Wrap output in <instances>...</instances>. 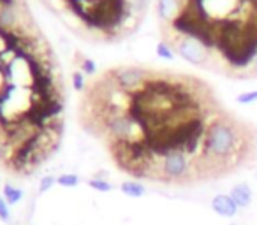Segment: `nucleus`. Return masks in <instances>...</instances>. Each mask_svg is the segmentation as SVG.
<instances>
[{"label": "nucleus", "instance_id": "nucleus-13", "mask_svg": "<svg viewBox=\"0 0 257 225\" xmlns=\"http://www.w3.org/2000/svg\"><path fill=\"white\" fill-rule=\"evenodd\" d=\"M155 51H157L159 58H164V60H173V58H175V53H176L168 43H159L157 48H155Z\"/></svg>", "mask_w": 257, "mask_h": 225}, {"label": "nucleus", "instance_id": "nucleus-10", "mask_svg": "<svg viewBox=\"0 0 257 225\" xmlns=\"http://www.w3.org/2000/svg\"><path fill=\"white\" fill-rule=\"evenodd\" d=\"M2 193H4V199L8 200L9 206H15V204L22 202V199H23V190L15 185H11V183L4 185V192Z\"/></svg>", "mask_w": 257, "mask_h": 225}, {"label": "nucleus", "instance_id": "nucleus-17", "mask_svg": "<svg viewBox=\"0 0 257 225\" xmlns=\"http://www.w3.org/2000/svg\"><path fill=\"white\" fill-rule=\"evenodd\" d=\"M72 86H74V90H78V92H81V90L85 88V76H83L81 71L72 74Z\"/></svg>", "mask_w": 257, "mask_h": 225}, {"label": "nucleus", "instance_id": "nucleus-4", "mask_svg": "<svg viewBox=\"0 0 257 225\" xmlns=\"http://www.w3.org/2000/svg\"><path fill=\"white\" fill-rule=\"evenodd\" d=\"M176 53L192 65H204L208 62L206 46L203 43H199L197 39H192V37L183 36L176 43Z\"/></svg>", "mask_w": 257, "mask_h": 225}, {"label": "nucleus", "instance_id": "nucleus-14", "mask_svg": "<svg viewBox=\"0 0 257 225\" xmlns=\"http://www.w3.org/2000/svg\"><path fill=\"white\" fill-rule=\"evenodd\" d=\"M236 102L243 104V106H248V104L257 102V90H252V92H243L236 97Z\"/></svg>", "mask_w": 257, "mask_h": 225}, {"label": "nucleus", "instance_id": "nucleus-18", "mask_svg": "<svg viewBox=\"0 0 257 225\" xmlns=\"http://www.w3.org/2000/svg\"><path fill=\"white\" fill-rule=\"evenodd\" d=\"M81 72H85V74H93V72H95V64H93L90 58H85V60L81 62Z\"/></svg>", "mask_w": 257, "mask_h": 225}, {"label": "nucleus", "instance_id": "nucleus-7", "mask_svg": "<svg viewBox=\"0 0 257 225\" xmlns=\"http://www.w3.org/2000/svg\"><path fill=\"white\" fill-rule=\"evenodd\" d=\"M18 6L11 4H0V29L8 30V32H15L16 25H18Z\"/></svg>", "mask_w": 257, "mask_h": 225}, {"label": "nucleus", "instance_id": "nucleus-2", "mask_svg": "<svg viewBox=\"0 0 257 225\" xmlns=\"http://www.w3.org/2000/svg\"><path fill=\"white\" fill-rule=\"evenodd\" d=\"M192 171L189 153L182 150H171L162 155L161 160V176L169 181H182Z\"/></svg>", "mask_w": 257, "mask_h": 225}, {"label": "nucleus", "instance_id": "nucleus-6", "mask_svg": "<svg viewBox=\"0 0 257 225\" xmlns=\"http://www.w3.org/2000/svg\"><path fill=\"white\" fill-rule=\"evenodd\" d=\"M229 195H231V199L234 200V204L239 209H246L253 202V190L246 181H239L236 185H232L231 190H229Z\"/></svg>", "mask_w": 257, "mask_h": 225}, {"label": "nucleus", "instance_id": "nucleus-20", "mask_svg": "<svg viewBox=\"0 0 257 225\" xmlns=\"http://www.w3.org/2000/svg\"><path fill=\"white\" fill-rule=\"evenodd\" d=\"M253 64H255V72H257V55H255V58H253Z\"/></svg>", "mask_w": 257, "mask_h": 225}, {"label": "nucleus", "instance_id": "nucleus-3", "mask_svg": "<svg viewBox=\"0 0 257 225\" xmlns=\"http://www.w3.org/2000/svg\"><path fill=\"white\" fill-rule=\"evenodd\" d=\"M113 81L121 92H136L140 86H145L148 79V72L138 67H121L113 72Z\"/></svg>", "mask_w": 257, "mask_h": 225}, {"label": "nucleus", "instance_id": "nucleus-16", "mask_svg": "<svg viewBox=\"0 0 257 225\" xmlns=\"http://www.w3.org/2000/svg\"><path fill=\"white\" fill-rule=\"evenodd\" d=\"M0 220L2 221L11 220V211H9V204L4 199V195H0Z\"/></svg>", "mask_w": 257, "mask_h": 225}, {"label": "nucleus", "instance_id": "nucleus-5", "mask_svg": "<svg viewBox=\"0 0 257 225\" xmlns=\"http://www.w3.org/2000/svg\"><path fill=\"white\" fill-rule=\"evenodd\" d=\"M210 206L213 209V213L218 214L220 218H234L239 213V207L236 206L229 193H217V195H213Z\"/></svg>", "mask_w": 257, "mask_h": 225}, {"label": "nucleus", "instance_id": "nucleus-11", "mask_svg": "<svg viewBox=\"0 0 257 225\" xmlns=\"http://www.w3.org/2000/svg\"><path fill=\"white\" fill-rule=\"evenodd\" d=\"M88 186H90V188H93V190H97V192H102V193L111 192V190L114 188V186L111 185V183L107 181V179H100V178L88 179Z\"/></svg>", "mask_w": 257, "mask_h": 225}, {"label": "nucleus", "instance_id": "nucleus-12", "mask_svg": "<svg viewBox=\"0 0 257 225\" xmlns=\"http://www.w3.org/2000/svg\"><path fill=\"white\" fill-rule=\"evenodd\" d=\"M57 183L62 186H67V188H74V186L79 185V176L78 174H62L57 178Z\"/></svg>", "mask_w": 257, "mask_h": 225}, {"label": "nucleus", "instance_id": "nucleus-9", "mask_svg": "<svg viewBox=\"0 0 257 225\" xmlns=\"http://www.w3.org/2000/svg\"><path fill=\"white\" fill-rule=\"evenodd\" d=\"M121 193H125L127 197H133V199H140L147 193V186L140 181H133V179H128V181H123L120 185Z\"/></svg>", "mask_w": 257, "mask_h": 225}, {"label": "nucleus", "instance_id": "nucleus-15", "mask_svg": "<svg viewBox=\"0 0 257 225\" xmlns=\"http://www.w3.org/2000/svg\"><path fill=\"white\" fill-rule=\"evenodd\" d=\"M55 183H57V178H55V176H51V174H48V176H44V178H41L39 179V193H46L48 190L53 188Z\"/></svg>", "mask_w": 257, "mask_h": 225}, {"label": "nucleus", "instance_id": "nucleus-1", "mask_svg": "<svg viewBox=\"0 0 257 225\" xmlns=\"http://www.w3.org/2000/svg\"><path fill=\"white\" fill-rule=\"evenodd\" d=\"M239 148V132L234 123L227 120H217L208 127L204 134V158L213 162H224L234 157Z\"/></svg>", "mask_w": 257, "mask_h": 225}, {"label": "nucleus", "instance_id": "nucleus-8", "mask_svg": "<svg viewBox=\"0 0 257 225\" xmlns=\"http://www.w3.org/2000/svg\"><path fill=\"white\" fill-rule=\"evenodd\" d=\"M180 13V0H159L157 15L162 22H175Z\"/></svg>", "mask_w": 257, "mask_h": 225}, {"label": "nucleus", "instance_id": "nucleus-19", "mask_svg": "<svg viewBox=\"0 0 257 225\" xmlns=\"http://www.w3.org/2000/svg\"><path fill=\"white\" fill-rule=\"evenodd\" d=\"M8 139V132H6V125L4 122L0 120V141H6Z\"/></svg>", "mask_w": 257, "mask_h": 225}, {"label": "nucleus", "instance_id": "nucleus-21", "mask_svg": "<svg viewBox=\"0 0 257 225\" xmlns=\"http://www.w3.org/2000/svg\"><path fill=\"white\" fill-rule=\"evenodd\" d=\"M229 225H238V223H229Z\"/></svg>", "mask_w": 257, "mask_h": 225}]
</instances>
